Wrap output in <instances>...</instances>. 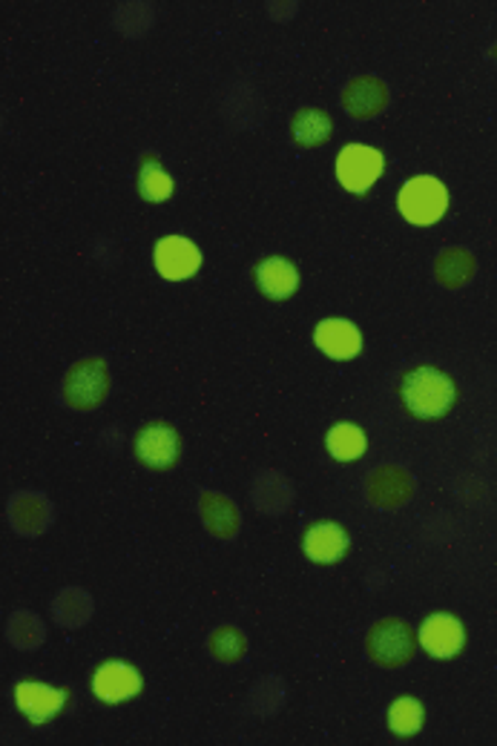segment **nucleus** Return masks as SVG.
Segmentation results:
<instances>
[{"label":"nucleus","mask_w":497,"mask_h":746,"mask_svg":"<svg viewBox=\"0 0 497 746\" xmlns=\"http://www.w3.org/2000/svg\"><path fill=\"white\" fill-rule=\"evenodd\" d=\"M400 399L414 419L434 423L452 411L454 399H457V387H454L452 376H446L437 367L423 365L405 373L403 382H400Z\"/></svg>","instance_id":"obj_1"},{"label":"nucleus","mask_w":497,"mask_h":746,"mask_svg":"<svg viewBox=\"0 0 497 746\" xmlns=\"http://www.w3.org/2000/svg\"><path fill=\"white\" fill-rule=\"evenodd\" d=\"M396 207L409 224H417V227L437 224L448 213L446 184L434 175H417V179L405 181L396 195Z\"/></svg>","instance_id":"obj_2"},{"label":"nucleus","mask_w":497,"mask_h":746,"mask_svg":"<svg viewBox=\"0 0 497 746\" xmlns=\"http://www.w3.org/2000/svg\"><path fill=\"white\" fill-rule=\"evenodd\" d=\"M334 172H337L342 190L353 195H366L385 172V158L368 143H346L334 161Z\"/></svg>","instance_id":"obj_3"},{"label":"nucleus","mask_w":497,"mask_h":746,"mask_svg":"<svg viewBox=\"0 0 497 746\" xmlns=\"http://www.w3.org/2000/svg\"><path fill=\"white\" fill-rule=\"evenodd\" d=\"M109 391V371L102 359H87L78 362L73 371L66 373L64 382V399L75 411H93L102 405V399Z\"/></svg>","instance_id":"obj_4"},{"label":"nucleus","mask_w":497,"mask_h":746,"mask_svg":"<svg viewBox=\"0 0 497 746\" xmlns=\"http://www.w3.org/2000/svg\"><path fill=\"white\" fill-rule=\"evenodd\" d=\"M368 654L380 667H403L414 654V631L403 620H380L368 635Z\"/></svg>","instance_id":"obj_5"},{"label":"nucleus","mask_w":497,"mask_h":746,"mask_svg":"<svg viewBox=\"0 0 497 746\" xmlns=\"http://www.w3.org/2000/svg\"><path fill=\"white\" fill-rule=\"evenodd\" d=\"M152 265H156L161 279L188 281L202 267V251L184 236H165L159 238L156 251H152Z\"/></svg>","instance_id":"obj_6"},{"label":"nucleus","mask_w":497,"mask_h":746,"mask_svg":"<svg viewBox=\"0 0 497 746\" xmlns=\"http://www.w3.org/2000/svg\"><path fill=\"white\" fill-rule=\"evenodd\" d=\"M136 457L152 471H167L181 459L179 430L165 423L145 425L136 437Z\"/></svg>","instance_id":"obj_7"},{"label":"nucleus","mask_w":497,"mask_h":746,"mask_svg":"<svg viewBox=\"0 0 497 746\" xmlns=\"http://www.w3.org/2000/svg\"><path fill=\"white\" fill-rule=\"evenodd\" d=\"M70 703V692L50 683L21 681L15 686V706L30 717V724H50L52 717H59Z\"/></svg>","instance_id":"obj_8"},{"label":"nucleus","mask_w":497,"mask_h":746,"mask_svg":"<svg viewBox=\"0 0 497 746\" xmlns=\"http://www.w3.org/2000/svg\"><path fill=\"white\" fill-rule=\"evenodd\" d=\"M145 681L136 667L124 663V660H107L95 669L93 674V692L102 703H124L141 692Z\"/></svg>","instance_id":"obj_9"},{"label":"nucleus","mask_w":497,"mask_h":746,"mask_svg":"<svg viewBox=\"0 0 497 746\" xmlns=\"http://www.w3.org/2000/svg\"><path fill=\"white\" fill-rule=\"evenodd\" d=\"M463 643H466V629L454 615H432L425 617V624L420 626V646L432 658H457L463 652Z\"/></svg>","instance_id":"obj_10"},{"label":"nucleus","mask_w":497,"mask_h":746,"mask_svg":"<svg viewBox=\"0 0 497 746\" xmlns=\"http://www.w3.org/2000/svg\"><path fill=\"white\" fill-rule=\"evenodd\" d=\"M314 344L325 356L331 359H353L362 351L360 328L348 319H325L314 330Z\"/></svg>","instance_id":"obj_11"},{"label":"nucleus","mask_w":497,"mask_h":746,"mask_svg":"<svg viewBox=\"0 0 497 746\" xmlns=\"http://www.w3.org/2000/svg\"><path fill=\"white\" fill-rule=\"evenodd\" d=\"M303 548L305 557L314 563H339L348 552V534L337 523H317L305 534Z\"/></svg>","instance_id":"obj_12"},{"label":"nucleus","mask_w":497,"mask_h":746,"mask_svg":"<svg viewBox=\"0 0 497 746\" xmlns=\"http://www.w3.org/2000/svg\"><path fill=\"white\" fill-rule=\"evenodd\" d=\"M389 104V89L385 84L377 78H353L342 93V107L351 118L362 121V118H371V115L380 113L382 107Z\"/></svg>","instance_id":"obj_13"},{"label":"nucleus","mask_w":497,"mask_h":746,"mask_svg":"<svg viewBox=\"0 0 497 746\" xmlns=\"http://www.w3.org/2000/svg\"><path fill=\"white\" fill-rule=\"evenodd\" d=\"M256 281H260V290L267 299H288L299 287V273L288 258L271 256L256 265Z\"/></svg>","instance_id":"obj_14"},{"label":"nucleus","mask_w":497,"mask_h":746,"mask_svg":"<svg viewBox=\"0 0 497 746\" xmlns=\"http://www.w3.org/2000/svg\"><path fill=\"white\" fill-rule=\"evenodd\" d=\"M368 494H371V500H374L377 505H382V509L400 505V502L411 497L409 473L400 471V468H380V471L371 477V482H368Z\"/></svg>","instance_id":"obj_15"},{"label":"nucleus","mask_w":497,"mask_h":746,"mask_svg":"<svg viewBox=\"0 0 497 746\" xmlns=\"http://www.w3.org/2000/svg\"><path fill=\"white\" fill-rule=\"evenodd\" d=\"M325 445H328V454L339 462H353V459H360L368 448L366 430L357 428L351 423H339L328 430V437H325Z\"/></svg>","instance_id":"obj_16"},{"label":"nucleus","mask_w":497,"mask_h":746,"mask_svg":"<svg viewBox=\"0 0 497 746\" xmlns=\"http://www.w3.org/2000/svg\"><path fill=\"white\" fill-rule=\"evenodd\" d=\"M290 136L299 147H322L331 136V118L322 109H303L290 121Z\"/></svg>","instance_id":"obj_17"},{"label":"nucleus","mask_w":497,"mask_h":746,"mask_svg":"<svg viewBox=\"0 0 497 746\" xmlns=\"http://www.w3.org/2000/svg\"><path fill=\"white\" fill-rule=\"evenodd\" d=\"M423 703L417 701V697H396L394 703H391L389 710V726L394 735H403V738H409V735H414V732H420V726H423Z\"/></svg>","instance_id":"obj_18"},{"label":"nucleus","mask_w":497,"mask_h":746,"mask_svg":"<svg viewBox=\"0 0 497 746\" xmlns=\"http://www.w3.org/2000/svg\"><path fill=\"white\" fill-rule=\"evenodd\" d=\"M475 273V258L466 251H446L437 258V279L446 287L466 285L468 276Z\"/></svg>","instance_id":"obj_19"},{"label":"nucleus","mask_w":497,"mask_h":746,"mask_svg":"<svg viewBox=\"0 0 497 746\" xmlns=\"http://www.w3.org/2000/svg\"><path fill=\"white\" fill-rule=\"evenodd\" d=\"M138 186H141V195H145L147 201H167L173 195V179L161 170L159 161H150V158H147L145 167H141Z\"/></svg>","instance_id":"obj_20"},{"label":"nucleus","mask_w":497,"mask_h":746,"mask_svg":"<svg viewBox=\"0 0 497 746\" xmlns=\"http://www.w3.org/2000/svg\"><path fill=\"white\" fill-rule=\"evenodd\" d=\"M202 509H204V523L210 525L213 534H219V520H222V525H224V537H231L233 531H236V511H233V505L224 500V497L204 494Z\"/></svg>","instance_id":"obj_21"},{"label":"nucleus","mask_w":497,"mask_h":746,"mask_svg":"<svg viewBox=\"0 0 497 746\" xmlns=\"http://www.w3.org/2000/svg\"><path fill=\"white\" fill-rule=\"evenodd\" d=\"M210 652L216 654L219 660H239L245 654V638L239 635L236 629L231 626H222L219 631H213V638H210Z\"/></svg>","instance_id":"obj_22"},{"label":"nucleus","mask_w":497,"mask_h":746,"mask_svg":"<svg viewBox=\"0 0 497 746\" xmlns=\"http://www.w3.org/2000/svg\"><path fill=\"white\" fill-rule=\"evenodd\" d=\"M495 52H497V50H495Z\"/></svg>","instance_id":"obj_23"}]
</instances>
